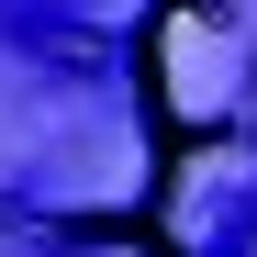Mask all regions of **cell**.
<instances>
[{
    "mask_svg": "<svg viewBox=\"0 0 257 257\" xmlns=\"http://www.w3.org/2000/svg\"><path fill=\"white\" fill-rule=\"evenodd\" d=\"M246 123V45L224 0H168L146 23V135H157V190L179 179L201 146H224Z\"/></svg>",
    "mask_w": 257,
    "mask_h": 257,
    "instance_id": "1",
    "label": "cell"
}]
</instances>
